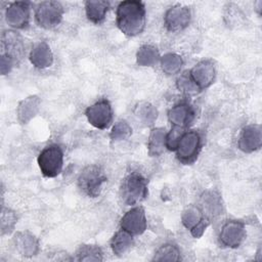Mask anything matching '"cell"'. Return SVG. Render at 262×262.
Masks as SVG:
<instances>
[{"label":"cell","instance_id":"6da1fadb","mask_svg":"<svg viewBox=\"0 0 262 262\" xmlns=\"http://www.w3.org/2000/svg\"><path fill=\"white\" fill-rule=\"evenodd\" d=\"M117 25L125 35L133 37L145 27V7L141 1H123L117 7Z\"/></svg>","mask_w":262,"mask_h":262},{"label":"cell","instance_id":"7a4b0ae2","mask_svg":"<svg viewBox=\"0 0 262 262\" xmlns=\"http://www.w3.org/2000/svg\"><path fill=\"white\" fill-rule=\"evenodd\" d=\"M120 193L126 205H135L147 195V181L139 173H130L123 179Z\"/></svg>","mask_w":262,"mask_h":262},{"label":"cell","instance_id":"3957f363","mask_svg":"<svg viewBox=\"0 0 262 262\" xmlns=\"http://www.w3.org/2000/svg\"><path fill=\"white\" fill-rule=\"evenodd\" d=\"M38 165L44 176L49 178L57 176L63 166L61 147L57 144H50L43 148L38 157Z\"/></svg>","mask_w":262,"mask_h":262},{"label":"cell","instance_id":"277c9868","mask_svg":"<svg viewBox=\"0 0 262 262\" xmlns=\"http://www.w3.org/2000/svg\"><path fill=\"white\" fill-rule=\"evenodd\" d=\"M106 176L97 165L86 167L78 178V185L80 189L90 198H96L101 191L102 184L105 182Z\"/></svg>","mask_w":262,"mask_h":262},{"label":"cell","instance_id":"5b68a950","mask_svg":"<svg viewBox=\"0 0 262 262\" xmlns=\"http://www.w3.org/2000/svg\"><path fill=\"white\" fill-rule=\"evenodd\" d=\"M63 8L57 1H44L35 10V20L43 29H53L62 19Z\"/></svg>","mask_w":262,"mask_h":262},{"label":"cell","instance_id":"8992f818","mask_svg":"<svg viewBox=\"0 0 262 262\" xmlns=\"http://www.w3.org/2000/svg\"><path fill=\"white\" fill-rule=\"evenodd\" d=\"M201 148V137L196 131H185L178 141L176 152L178 160L183 164L192 163Z\"/></svg>","mask_w":262,"mask_h":262},{"label":"cell","instance_id":"52a82bcc","mask_svg":"<svg viewBox=\"0 0 262 262\" xmlns=\"http://www.w3.org/2000/svg\"><path fill=\"white\" fill-rule=\"evenodd\" d=\"M85 115L88 122L97 129L107 128L113 120V110L108 100L101 99L87 107Z\"/></svg>","mask_w":262,"mask_h":262},{"label":"cell","instance_id":"ba28073f","mask_svg":"<svg viewBox=\"0 0 262 262\" xmlns=\"http://www.w3.org/2000/svg\"><path fill=\"white\" fill-rule=\"evenodd\" d=\"M246 237L245 224L242 221L229 220L221 227L219 242L227 248H237Z\"/></svg>","mask_w":262,"mask_h":262},{"label":"cell","instance_id":"9c48e42d","mask_svg":"<svg viewBox=\"0 0 262 262\" xmlns=\"http://www.w3.org/2000/svg\"><path fill=\"white\" fill-rule=\"evenodd\" d=\"M5 18L8 26L14 29H24L30 19V2L17 1L9 4L5 11Z\"/></svg>","mask_w":262,"mask_h":262},{"label":"cell","instance_id":"30bf717a","mask_svg":"<svg viewBox=\"0 0 262 262\" xmlns=\"http://www.w3.org/2000/svg\"><path fill=\"white\" fill-rule=\"evenodd\" d=\"M121 228L132 235H138L146 229V218L141 207H135L125 213L120 221Z\"/></svg>","mask_w":262,"mask_h":262},{"label":"cell","instance_id":"8fae6325","mask_svg":"<svg viewBox=\"0 0 262 262\" xmlns=\"http://www.w3.org/2000/svg\"><path fill=\"white\" fill-rule=\"evenodd\" d=\"M190 21V11L186 6L176 5L169 8L164 17L165 27L170 32H178L185 29Z\"/></svg>","mask_w":262,"mask_h":262},{"label":"cell","instance_id":"7c38bea8","mask_svg":"<svg viewBox=\"0 0 262 262\" xmlns=\"http://www.w3.org/2000/svg\"><path fill=\"white\" fill-rule=\"evenodd\" d=\"M262 130L258 124H251L243 128L238 139V147L245 152H253L261 147Z\"/></svg>","mask_w":262,"mask_h":262},{"label":"cell","instance_id":"4fadbf2b","mask_svg":"<svg viewBox=\"0 0 262 262\" xmlns=\"http://www.w3.org/2000/svg\"><path fill=\"white\" fill-rule=\"evenodd\" d=\"M1 46H2V54L10 57L14 61V63L18 62L23 58L25 46L20 36L15 32L13 31L4 32L1 38Z\"/></svg>","mask_w":262,"mask_h":262},{"label":"cell","instance_id":"5bb4252c","mask_svg":"<svg viewBox=\"0 0 262 262\" xmlns=\"http://www.w3.org/2000/svg\"><path fill=\"white\" fill-rule=\"evenodd\" d=\"M189 74L199 89L202 90L208 88L214 82L216 71L211 60H202L189 71Z\"/></svg>","mask_w":262,"mask_h":262},{"label":"cell","instance_id":"9a60e30c","mask_svg":"<svg viewBox=\"0 0 262 262\" xmlns=\"http://www.w3.org/2000/svg\"><path fill=\"white\" fill-rule=\"evenodd\" d=\"M15 250L24 257H33L39 251L38 239L28 231H18L13 236Z\"/></svg>","mask_w":262,"mask_h":262},{"label":"cell","instance_id":"2e32d148","mask_svg":"<svg viewBox=\"0 0 262 262\" xmlns=\"http://www.w3.org/2000/svg\"><path fill=\"white\" fill-rule=\"evenodd\" d=\"M194 118V112L192 107L185 102L178 103L171 107L168 112V119L173 126L185 128L188 126Z\"/></svg>","mask_w":262,"mask_h":262},{"label":"cell","instance_id":"e0dca14e","mask_svg":"<svg viewBox=\"0 0 262 262\" xmlns=\"http://www.w3.org/2000/svg\"><path fill=\"white\" fill-rule=\"evenodd\" d=\"M30 60L37 69L49 68L53 62V55L49 45L46 42H38L30 52Z\"/></svg>","mask_w":262,"mask_h":262},{"label":"cell","instance_id":"ac0fdd59","mask_svg":"<svg viewBox=\"0 0 262 262\" xmlns=\"http://www.w3.org/2000/svg\"><path fill=\"white\" fill-rule=\"evenodd\" d=\"M41 100L37 95H31L23 99L16 108L17 119L21 124L29 123L39 112Z\"/></svg>","mask_w":262,"mask_h":262},{"label":"cell","instance_id":"d6986e66","mask_svg":"<svg viewBox=\"0 0 262 262\" xmlns=\"http://www.w3.org/2000/svg\"><path fill=\"white\" fill-rule=\"evenodd\" d=\"M110 7L108 1L89 0L85 2V10L87 18L93 24H101L106 15Z\"/></svg>","mask_w":262,"mask_h":262},{"label":"cell","instance_id":"ffe728a7","mask_svg":"<svg viewBox=\"0 0 262 262\" xmlns=\"http://www.w3.org/2000/svg\"><path fill=\"white\" fill-rule=\"evenodd\" d=\"M166 130L165 128H154L150 131L147 148L151 157H159L166 147Z\"/></svg>","mask_w":262,"mask_h":262},{"label":"cell","instance_id":"44dd1931","mask_svg":"<svg viewBox=\"0 0 262 262\" xmlns=\"http://www.w3.org/2000/svg\"><path fill=\"white\" fill-rule=\"evenodd\" d=\"M133 245L132 234L121 229L117 231L111 239V248L116 256H123Z\"/></svg>","mask_w":262,"mask_h":262},{"label":"cell","instance_id":"7402d4cb","mask_svg":"<svg viewBox=\"0 0 262 262\" xmlns=\"http://www.w3.org/2000/svg\"><path fill=\"white\" fill-rule=\"evenodd\" d=\"M160 54L158 49L149 44L142 45L136 53L137 63L141 67H151L158 62Z\"/></svg>","mask_w":262,"mask_h":262},{"label":"cell","instance_id":"603a6c76","mask_svg":"<svg viewBox=\"0 0 262 262\" xmlns=\"http://www.w3.org/2000/svg\"><path fill=\"white\" fill-rule=\"evenodd\" d=\"M134 114L136 117L146 126H150L155 123L158 118L157 108L149 102H139L134 110Z\"/></svg>","mask_w":262,"mask_h":262},{"label":"cell","instance_id":"cb8c5ba5","mask_svg":"<svg viewBox=\"0 0 262 262\" xmlns=\"http://www.w3.org/2000/svg\"><path fill=\"white\" fill-rule=\"evenodd\" d=\"M183 64L182 58L176 53H167L161 57V67L165 74H177Z\"/></svg>","mask_w":262,"mask_h":262},{"label":"cell","instance_id":"d4e9b609","mask_svg":"<svg viewBox=\"0 0 262 262\" xmlns=\"http://www.w3.org/2000/svg\"><path fill=\"white\" fill-rule=\"evenodd\" d=\"M75 259L77 261H101L103 258L99 247L95 245H83L78 249Z\"/></svg>","mask_w":262,"mask_h":262},{"label":"cell","instance_id":"484cf974","mask_svg":"<svg viewBox=\"0 0 262 262\" xmlns=\"http://www.w3.org/2000/svg\"><path fill=\"white\" fill-rule=\"evenodd\" d=\"M180 259L179 249L172 244L163 245L158 249L152 258L154 261H179Z\"/></svg>","mask_w":262,"mask_h":262},{"label":"cell","instance_id":"4316f807","mask_svg":"<svg viewBox=\"0 0 262 262\" xmlns=\"http://www.w3.org/2000/svg\"><path fill=\"white\" fill-rule=\"evenodd\" d=\"M203 219H204V216L202 211L195 206L187 207L181 215L182 224L189 230L193 228L195 225H198Z\"/></svg>","mask_w":262,"mask_h":262},{"label":"cell","instance_id":"83f0119b","mask_svg":"<svg viewBox=\"0 0 262 262\" xmlns=\"http://www.w3.org/2000/svg\"><path fill=\"white\" fill-rule=\"evenodd\" d=\"M176 85H177V88L185 93V94H188V95H192V94H196L200 89L199 87L196 86V84L193 82L192 78L190 77V74L189 72H184L183 74H181L178 79H177V82H176Z\"/></svg>","mask_w":262,"mask_h":262},{"label":"cell","instance_id":"f1b7e54d","mask_svg":"<svg viewBox=\"0 0 262 262\" xmlns=\"http://www.w3.org/2000/svg\"><path fill=\"white\" fill-rule=\"evenodd\" d=\"M202 202L204 208L209 212L211 215L219 214L221 211V201L218 194L214 191H207L202 196Z\"/></svg>","mask_w":262,"mask_h":262},{"label":"cell","instance_id":"f546056e","mask_svg":"<svg viewBox=\"0 0 262 262\" xmlns=\"http://www.w3.org/2000/svg\"><path fill=\"white\" fill-rule=\"evenodd\" d=\"M16 215L9 208H2L1 213V234L10 233L16 223Z\"/></svg>","mask_w":262,"mask_h":262},{"label":"cell","instance_id":"4dcf8cb0","mask_svg":"<svg viewBox=\"0 0 262 262\" xmlns=\"http://www.w3.org/2000/svg\"><path fill=\"white\" fill-rule=\"evenodd\" d=\"M132 134V128L126 121H118L110 134L112 140H124Z\"/></svg>","mask_w":262,"mask_h":262},{"label":"cell","instance_id":"1f68e13d","mask_svg":"<svg viewBox=\"0 0 262 262\" xmlns=\"http://www.w3.org/2000/svg\"><path fill=\"white\" fill-rule=\"evenodd\" d=\"M184 128L173 126L171 131L166 134V147L169 150H175L178 144L179 139L184 133Z\"/></svg>","mask_w":262,"mask_h":262},{"label":"cell","instance_id":"d6a6232c","mask_svg":"<svg viewBox=\"0 0 262 262\" xmlns=\"http://www.w3.org/2000/svg\"><path fill=\"white\" fill-rule=\"evenodd\" d=\"M208 219L206 218H204L198 225H195L193 228H191L190 229V232H191V234H192V236H194V237H200V236H202L203 235V233L205 232V230H206V228H207V226H208Z\"/></svg>","mask_w":262,"mask_h":262},{"label":"cell","instance_id":"836d02e7","mask_svg":"<svg viewBox=\"0 0 262 262\" xmlns=\"http://www.w3.org/2000/svg\"><path fill=\"white\" fill-rule=\"evenodd\" d=\"M13 66H14V61L10 57H8L7 55H4V54L1 55V73H2V75L9 73Z\"/></svg>","mask_w":262,"mask_h":262}]
</instances>
